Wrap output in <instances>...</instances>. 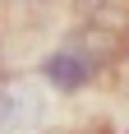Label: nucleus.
Here are the masks:
<instances>
[{"label":"nucleus","mask_w":129,"mask_h":134,"mask_svg":"<svg viewBox=\"0 0 129 134\" xmlns=\"http://www.w3.org/2000/svg\"><path fill=\"white\" fill-rule=\"evenodd\" d=\"M46 125V93L37 79L0 83V134H42Z\"/></svg>","instance_id":"obj_1"},{"label":"nucleus","mask_w":129,"mask_h":134,"mask_svg":"<svg viewBox=\"0 0 129 134\" xmlns=\"http://www.w3.org/2000/svg\"><path fill=\"white\" fill-rule=\"evenodd\" d=\"M102 65H106L102 51H92L88 42H69V46H60V51H51L42 60V74H46L60 93H78V88H88V83L97 79Z\"/></svg>","instance_id":"obj_2"},{"label":"nucleus","mask_w":129,"mask_h":134,"mask_svg":"<svg viewBox=\"0 0 129 134\" xmlns=\"http://www.w3.org/2000/svg\"><path fill=\"white\" fill-rule=\"evenodd\" d=\"M9 5H42V0H9Z\"/></svg>","instance_id":"obj_3"}]
</instances>
